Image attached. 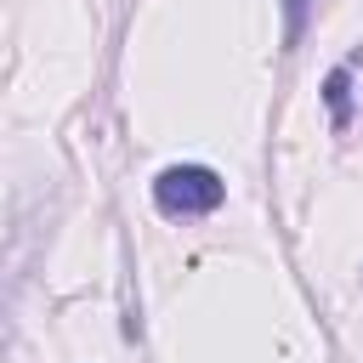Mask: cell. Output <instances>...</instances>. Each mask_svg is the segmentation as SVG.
<instances>
[{
  "label": "cell",
  "instance_id": "1",
  "mask_svg": "<svg viewBox=\"0 0 363 363\" xmlns=\"http://www.w3.org/2000/svg\"><path fill=\"white\" fill-rule=\"evenodd\" d=\"M221 199H227V182H221L210 164H170V170H159V182H153V204H159L170 221L210 216Z\"/></svg>",
  "mask_w": 363,
  "mask_h": 363
},
{
  "label": "cell",
  "instance_id": "2",
  "mask_svg": "<svg viewBox=\"0 0 363 363\" xmlns=\"http://www.w3.org/2000/svg\"><path fill=\"white\" fill-rule=\"evenodd\" d=\"M323 102H329L335 125H346V119H352V68H335V74L323 79Z\"/></svg>",
  "mask_w": 363,
  "mask_h": 363
},
{
  "label": "cell",
  "instance_id": "3",
  "mask_svg": "<svg viewBox=\"0 0 363 363\" xmlns=\"http://www.w3.org/2000/svg\"><path fill=\"white\" fill-rule=\"evenodd\" d=\"M306 6H312V0H289V45H295L301 28H306Z\"/></svg>",
  "mask_w": 363,
  "mask_h": 363
}]
</instances>
